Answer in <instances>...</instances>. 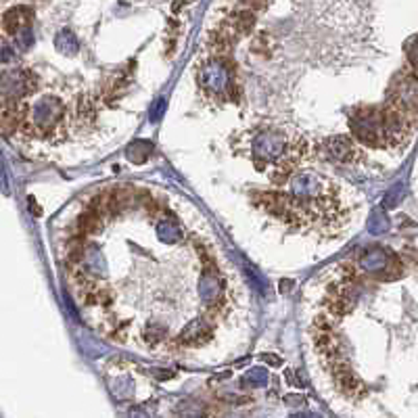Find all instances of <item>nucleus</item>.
Wrapping results in <instances>:
<instances>
[{
  "label": "nucleus",
  "instance_id": "6e6552de",
  "mask_svg": "<svg viewBox=\"0 0 418 418\" xmlns=\"http://www.w3.org/2000/svg\"><path fill=\"white\" fill-rule=\"evenodd\" d=\"M253 48L257 52H261V55H270V38H268V34H261L257 38V42L253 44Z\"/></svg>",
  "mask_w": 418,
  "mask_h": 418
},
{
  "label": "nucleus",
  "instance_id": "423d86ee",
  "mask_svg": "<svg viewBox=\"0 0 418 418\" xmlns=\"http://www.w3.org/2000/svg\"><path fill=\"white\" fill-rule=\"evenodd\" d=\"M100 226H102V218L96 212H92V209H86V212L78 218V232H80V236H90Z\"/></svg>",
  "mask_w": 418,
  "mask_h": 418
},
{
  "label": "nucleus",
  "instance_id": "f03ea898",
  "mask_svg": "<svg viewBox=\"0 0 418 418\" xmlns=\"http://www.w3.org/2000/svg\"><path fill=\"white\" fill-rule=\"evenodd\" d=\"M224 28L236 38V36H247L253 32L255 28V11L243 7L241 11H236L232 17H228V21L224 23Z\"/></svg>",
  "mask_w": 418,
  "mask_h": 418
},
{
  "label": "nucleus",
  "instance_id": "0eeeda50",
  "mask_svg": "<svg viewBox=\"0 0 418 418\" xmlns=\"http://www.w3.org/2000/svg\"><path fill=\"white\" fill-rule=\"evenodd\" d=\"M128 329H130L128 322H116V324L109 329V337L116 339V341H126V337H128Z\"/></svg>",
  "mask_w": 418,
  "mask_h": 418
},
{
  "label": "nucleus",
  "instance_id": "7ed1b4c3",
  "mask_svg": "<svg viewBox=\"0 0 418 418\" xmlns=\"http://www.w3.org/2000/svg\"><path fill=\"white\" fill-rule=\"evenodd\" d=\"M214 335L212 327L207 322L199 320V322H192L180 337H178V345H186V347H199L203 345L205 341H209V337Z\"/></svg>",
  "mask_w": 418,
  "mask_h": 418
},
{
  "label": "nucleus",
  "instance_id": "1a4fd4ad",
  "mask_svg": "<svg viewBox=\"0 0 418 418\" xmlns=\"http://www.w3.org/2000/svg\"><path fill=\"white\" fill-rule=\"evenodd\" d=\"M408 61H410V67L414 69V67H416V50H414V38H410V42H408Z\"/></svg>",
  "mask_w": 418,
  "mask_h": 418
},
{
  "label": "nucleus",
  "instance_id": "39448f33",
  "mask_svg": "<svg viewBox=\"0 0 418 418\" xmlns=\"http://www.w3.org/2000/svg\"><path fill=\"white\" fill-rule=\"evenodd\" d=\"M232 40H234V36L222 25L220 30L209 34L207 48H209V52H214V55H218V57H226L230 52V48H232Z\"/></svg>",
  "mask_w": 418,
  "mask_h": 418
},
{
  "label": "nucleus",
  "instance_id": "20e7f679",
  "mask_svg": "<svg viewBox=\"0 0 418 418\" xmlns=\"http://www.w3.org/2000/svg\"><path fill=\"white\" fill-rule=\"evenodd\" d=\"M30 21H32V11L28 7H15V9L7 11L3 25L9 36H17Z\"/></svg>",
  "mask_w": 418,
  "mask_h": 418
},
{
  "label": "nucleus",
  "instance_id": "f257e3e1",
  "mask_svg": "<svg viewBox=\"0 0 418 418\" xmlns=\"http://www.w3.org/2000/svg\"><path fill=\"white\" fill-rule=\"evenodd\" d=\"M327 151L341 164H358L364 160V151L349 136H333L327 140Z\"/></svg>",
  "mask_w": 418,
  "mask_h": 418
}]
</instances>
